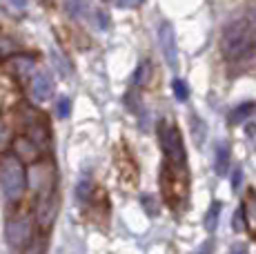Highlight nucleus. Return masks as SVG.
<instances>
[{
  "label": "nucleus",
  "mask_w": 256,
  "mask_h": 254,
  "mask_svg": "<svg viewBox=\"0 0 256 254\" xmlns=\"http://www.w3.org/2000/svg\"><path fill=\"white\" fill-rule=\"evenodd\" d=\"M220 52L228 60H245L256 52V7L232 18L223 27Z\"/></svg>",
  "instance_id": "f257e3e1"
},
{
  "label": "nucleus",
  "mask_w": 256,
  "mask_h": 254,
  "mask_svg": "<svg viewBox=\"0 0 256 254\" xmlns=\"http://www.w3.org/2000/svg\"><path fill=\"white\" fill-rule=\"evenodd\" d=\"M158 134H160V148H163L165 154V174L187 180V156L178 127L172 123H160Z\"/></svg>",
  "instance_id": "f03ea898"
},
{
  "label": "nucleus",
  "mask_w": 256,
  "mask_h": 254,
  "mask_svg": "<svg viewBox=\"0 0 256 254\" xmlns=\"http://www.w3.org/2000/svg\"><path fill=\"white\" fill-rule=\"evenodd\" d=\"M0 188H2L7 201L16 203L27 190V172H24L22 160L16 154L0 156Z\"/></svg>",
  "instance_id": "7ed1b4c3"
},
{
  "label": "nucleus",
  "mask_w": 256,
  "mask_h": 254,
  "mask_svg": "<svg viewBox=\"0 0 256 254\" xmlns=\"http://www.w3.org/2000/svg\"><path fill=\"white\" fill-rule=\"evenodd\" d=\"M27 185L38 198L54 194L56 188V172H54L52 163H34L27 170Z\"/></svg>",
  "instance_id": "20e7f679"
},
{
  "label": "nucleus",
  "mask_w": 256,
  "mask_h": 254,
  "mask_svg": "<svg viewBox=\"0 0 256 254\" xmlns=\"http://www.w3.org/2000/svg\"><path fill=\"white\" fill-rule=\"evenodd\" d=\"M32 234H34V228H32V218L29 216L12 218V221H7V228H4V238H7V243L12 248L29 246Z\"/></svg>",
  "instance_id": "39448f33"
},
{
  "label": "nucleus",
  "mask_w": 256,
  "mask_h": 254,
  "mask_svg": "<svg viewBox=\"0 0 256 254\" xmlns=\"http://www.w3.org/2000/svg\"><path fill=\"white\" fill-rule=\"evenodd\" d=\"M158 45H160V52H163V58H165L167 67L176 70V67H178V50H176L174 27H172L170 22H160V27H158Z\"/></svg>",
  "instance_id": "423d86ee"
},
{
  "label": "nucleus",
  "mask_w": 256,
  "mask_h": 254,
  "mask_svg": "<svg viewBox=\"0 0 256 254\" xmlns=\"http://www.w3.org/2000/svg\"><path fill=\"white\" fill-rule=\"evenodd\" d=\"M58 214V201H56V194H47V196H40L36 203V218H38V226L40 228H49L54 223Z\"/></svg>",
  "instance_id": "0eeeda50"
},
{
  "label": "nucleus",
  "mask_w": 256,
  "mask_h": 254,
  "mask_svg": "<svg viewBox=\"0 0 256 254\" xmlns=\"http://www.w3.org/2000/svg\"><path fill=\"white\" fill-rule=\"evenodd\" d=\"M34 70H36V60L32 56H24V54L9 56V60H7V72L12 76H16L18 80H24L27 76H32Z\"/></svg>",
  "instance_id": "6e6552de"
},
{
  "label": "nucleus",
  "mask_w": 256,
  "mask_h": 254,
  "mask_svg": "<svg viewBox=\"0 0 256 254\" xmlns=\"http://www.w3.org/2000/svg\"><path fill=\"white\" fill-rule=\"evenodd\" d=\"M12 148H14V154H16L18 158L22 160V163H36L38 156H40V148H38V145L34 143V140L29 138L27 134L14 138Z\"/></svg>",
  "instance_id": "1a4fd4ad"
},
{
  "label": "nucleus",
  "mask_w": 256,
  "mask_h": 254,
  "mask_svg": "<svg viewBox=\"0 0 256 254\" xmlns=\"http://www.w3.org/2000/svg\"><path fill=\"white\" fill-rule=\"evenodd\" d=\"M54 96V82H52V76L40 72L32 78V98L36 102H45Z\"/></svg>",
  "instance_id": "9d476101"
},
{
  "label": "nucleus",
  "mask_w": 256,
  "mask_h": 254,
  "mask_svg": "<svg viewBox=\"0 0 256 254\" xmlns=\"http://www.w3.org/2000/svg\"><path fill=\"white\" fill-rule=\"evenodd\" d=\"M27 116H29V118L24 120V127H27V136L38 145V148H40V145H45L47 140H49V136H47V127L42 125L40 116L34 114V112H29V110H27Z\"/></svg>",
  "instance_id": "9b49d317"
},
{
  "label": "nucleus",
  "mask_w": 256,
  "mask_h": 254,
  "mask_svg": "<svg viewBox=\"0 0 256 254\" xmlns=\"http://www.w3.org/2000/svg\"><path fill=\"white\" fill-rule=\"evenodd\" d=\"M243 216H245V226L256 236V192L252 188H248V196L243 203Z\"/></svg>",
  "instance_id": "f8f14e48"
},
{
  "label": "nucleus",
  "mask_w": 256,
  "mask_h": 254,
  "mask_svg": "<svg viewBox=\"0 0 256 254\" xmlns=\"http://www.w3.org/2000/svg\"><path fill=\"white\" fill-rule=\"evenodd\" d=\"M214 170L218 176H225V174L230 172V145L228 143H216Z\"/></svg>",
  "instance_id": "ddd939ff"
},
{
  "label": "nucleus",
  "mask_w": 256,
  "mask_h": 254,
  "mask_svg": "<svg viewBox=\"0 0 256 254\" xmlns=\"http://www.w3.org/2000/svg\"><path fill=\"white\" fill-rule=\"evenodd\" d=\"M152 74H154V67H152V62L150 60H142L140 65H138V70H136V74H134V82L138 87L150 85V82H152Z\"/></svg>",
  "instance_id": "4468645a"
},
{
  "label": "nucleus",
  "mask_w": 256,
  "mask_h": 254,
  "mask_svg": "<svg viewBox=\"0 0 256 254\" xmlns=\"http://www.w3.org/2000/svg\"><path fill=\"white\" fill-rule=\"evenodd\" d=\"M220 205L218 201H214L210 205V210H208V214H205V230L208 232H214L216 230V226H218V216H220Z\"/></svg>",
  "instance_id": "2eb2a0df"
},
{
  "label": "nucleus",
  "mask_w": 256,
  "mask_h": 254,
  "mask_svg": "<svg viewBox=\"0 0 256 254\" xmlns=\"http://www.w3.org/2000/svg\"><path fill=\"white\" fill-rule=\"evenodd\" d=\"M252 110H254V102H243L240 107H236V110L230 114V123L232 125H238L243 118H248L250 114H252Z\"/></svg>",
  "instance_id": "dca6fc26"
},
{
  "label": "nucleus",
  "mask_w": 256,
  "mask_h": 254,
  "mask_svg": "<svg viewBox=\"0 0 256 254\" xmlns=\"http://www.w3.org/2000/svg\"><path fill=\"white\" fill-rule=\"evenodd\" d=\"M90 194H92V183H90V178L78 180V185H76V198H78V201H80V203H87Z\"/></svg>",
  "instance_id": "f3484780"
},
{
  "label": "nucleus",
  "mask_w": 256,
  "mask_h": 254,
  "mask_svg": "<svg viewBox=\"0 0 256 254\" xmlns=\"http://www.w3.org/2000/svg\"><path fill=\"white\" fill-rule=\"evenodd\" d=\"M190 125H192V134L196 136V145H203V138H205V125L200 123L198 116H192Z\"/></svg>",
  "instance_id": "a211bd4d"
},
{
  "label": "nucleus",
  "mask_w": 256,
  "mask_h": 254,
  "mask_svg": "<svg viewBox=\"0 0 256 254\" xmlns=\"http://www.w3.org/2000/svg\"><path fill=\"white\" fill-rule=\"evenodd\" d=\"M172 90H174L176 100H187V96H190V90H187L185 80H180V78H174V80H172Z\"/></svg>",
  "instance_id": "6ab92c4d"
},
{
  "label": "nucleus",
  "mask_w": 256,
  "mask_h": 254,
  "mask_svg": "<svg viewBox=\"0 0 256 254\" xmlns=\"http://www.w3.org/2000/svg\"><path fill=\"white\" fill-rule=\"evenodd\" d=\"M56 112H58V116L60 118H70V114H72V100L67 98V96H60L56 102Z\"/></svg>",
  "instance_id": "aec40b11"
},
{
  "label": "nucleus",
  "mask_w": 256,
  "mask_h": 254,
  "mask_svg": "<svg viewBox=\"0 0 256 254\" xmlns=\"http://www.w3.org/2000/svg\"><path fill=\"white\" fill-rule=\"evenodd\" d=\"M7 143H9V132H7V127H4L2 120H0V152L7 148Z\"/></svg>",
  "instance_id": "412c9836"
},
{
  "label": "nucleus",
  "mask_w": 256,
  "mask_h": 254,
  "mask_svg": "<svg viewBox=\"0 0 256 254\" xmlns=\"http://www.w3.org/2000/svg\"><path fill=\"white\" fill-rule=\"evenodd\" d=\"M145 0H116V7L120 9H132V7H138V4H142Z\"/></svg>",
  "instance_id": "4be33fe9"
},
{
  "label": "nucleus",
  "mask_w": 256,
  "mask_h": 254,
  "mask_svg": "<svg viewBox=\"0 0 256 254\" xmlns=\"http://www.w3.org/2000/svg\"><path fill=\"white\" fill-rule=\"evenodd\" d=\"M240 180H243V170L236 168L232 172V188L234 190H240Z\"/></svg>",
  "instance_id": "5701e85b"
},
{
  "label": "nucleus",
  "mask_w": 256,
  "mask_h": 254,
  "mask_svg": "<svg viewBox=\"0 0 256 254\" xmlns=\"http://www.w3.org/2000/svg\"><path fill=\"white\" fill-rule=\"evenodd\" d=\"M54 58H56V67H58V72H60V74H70V67H67V62H65V58H58V54L54 52Z\"/></svg>",
  "instance_id": "b1692460"
},
{
  "label": "nucleus",
  "mask_w": 256,
  "mask_h": 254,
  "mask_svg": "<svg viewBox=\"0 0 256 254\" xmlns=\"http://www.w3.org/2000/svg\"><path fill=\"white\" fill-rule=\"evenodd\" d=\"M228 254H250V252H248V246H245V243H234Z\"/></svg>",
  "instance_id": "393cba45"
},
{
  "label": "nucleus",
  "mask_w": 256,
  "mask_h": 254,
  "mask_svg": "<svg viewBox=\"0 0 256 254\" xmlns=\"http://www.w3.org/2000/svg\"><path fill=\"white\" fill-rule=\"evenodd\" d=\"M234 230H236V232H240V230H243V210H240V212L234 216Z\"/></svg>",
  "instance_id": "a878e982"
},
{
  "label": "nucleus",
  "mask_w": 256,
  "mask_h": 254,
  "mask_svg": "<svg viewBox=\"0 0 256 254\" xmlns=\"http://www.w3.org/2000/svg\"><path fill=\"white\" fill-rule=\"evenodd\" d=\"M248 132H250V140H252V148L256 150V125H248Z\"/></svg>",
  "instance_id": "bb28decb"
},
{
  "label": "nucleus",
  "mask_w": 256,
  "mask_h": 254,
  "mask_svg": "<svg viewBox=\"0 0 256 254\" xmlns=\"http://www.w3.org/2000/svg\"><path fill=\"white\" fill-rule=\"evenodd\" d=\"M4 47H7V38H4L2 32H0V50H4Z\"/></svg>",
  "instance_id": "cd10ccee"
},
{
  "label": "nucleus",
  "mask_w": 256,
  "mask_h": 254,
  "mask_svg": "<svg viewBox=\"0 0 256 254\" xmlns=\"http://www.w3.org/2000/svg\"><path fill=\"white\" fill-rule=\"evenodd\" d=\"M38 252H40V246H38V243H34V248H32V250H29L27 254H38Z\"/></svg>",
  "instance_id": "c85d7f7f"
},
{
  "label": "nucleus",
  "mask_w": 256,
  "mask_h": 254,
  "mask_svg": "<svg viewBox=\"0 0 256 254\" xmlns=\"http://www.w3.org/2000/svg\"><path fill=\"white\" fill-rule=\"evenodd\" d=\"M14 2H16V4H18V7H22V4H24V2H27V0H14Z\"/></svg>",
  "instance_id": "c756f323"
}]
</instances>
